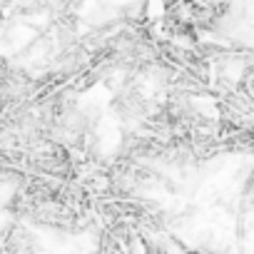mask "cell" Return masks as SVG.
Here are the masks:
<instances>
[{
	"label": "cell",
	"instance_id": "1",
	"mask_svg": "<svg viewBox=\"0 0 254 254\" xmlns=\"http://www.w3.org/2000/svg\"><path fill=\"white\" fill-rule=\"evenodd\" d=\"M145 15L150 20H162L167 15V3L165 0H147L145 3Z\"/></svg>",
	"mask_w": 254,
	"mask_h": 254
}]
</instances>
